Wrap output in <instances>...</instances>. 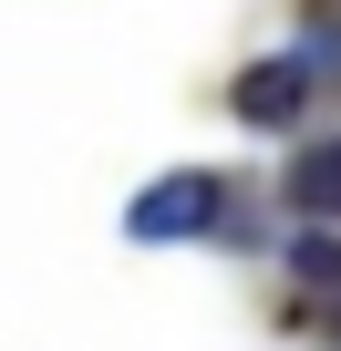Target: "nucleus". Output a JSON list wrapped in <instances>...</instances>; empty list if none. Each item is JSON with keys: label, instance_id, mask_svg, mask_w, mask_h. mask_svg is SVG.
I'll return each instance as SVG.
<instances>
[{"label": "nucleus", "instance_id": "1", "mask_svg": "<svg viewBox=\"0 0 341 351\" xmlns=\"http://www.w3.org/2000/svg\"><path fill=\"white\" fill-rule=\"evenodd\" d=\"M124 228H134L145 248H176V238L217 228V165H176V176H155V186L124 207Z\"/></svg>", "mask_w": 341, "mask_h": 351}, {"label": "nucleus", "instance_id": "2", "mask_svg": "<svg viewBox=\"0 0 341 351\" xmlns=\"http://www.w3.org/2000/svg\"><path fill=\"white\" fill-rule=\"evenodd\" d=\"M300 104H310V73H300V62H259V73L238 83V114H248V124H290Z\"/></svg>", "mask_w": 341, "mask_h": 351}, {"label": "nucleus", "instance_id": "4", "mask_svg": "<svg viewBox=\"0 0 341 351\" xmlns=\"http://www.w3.org/2000/svg\"><path fill=\"white\" fill-rule=\"evenodd\" d=\"M290 269H300L310 289H341V238H331V228H310V238L290 248Z\"/></svg>", "mask_w": 341, "mask_h": 351}, {"label": "nucleus", "instance_id": "3", "mask_svg": "<svg viewBox=\"0 0 341 351\" xmlns=\"http://www.w3.org/2000/svg\"><path fill=\"white\" fill-rule=\"evenodd\" d=\"M290 197H300V217H341V145H310L290 165Z\"/></svg>", "mask_w": 341, "mask_h": 351}]
</instances>
